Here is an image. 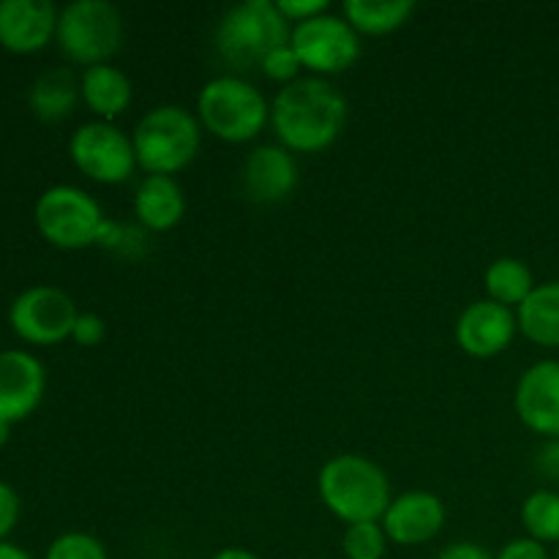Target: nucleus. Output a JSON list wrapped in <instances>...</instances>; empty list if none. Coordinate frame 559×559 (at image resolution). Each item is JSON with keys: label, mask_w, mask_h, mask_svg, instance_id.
Masks as SVG:
<instances>
[{"label": "nucleus", "mask_w": 559, "mask_h": 559, "mask_svg": "<svg viewBox=\"0 0 559 559\" xmlns=\"http://www.w3.org/2000/svg\"><path fill=\"white\" fill-rule=\"evenodd\" d=\"M76 317H80V309L74 298L52 284L22 289L9 306V322L16 336L38 347L71 338Z\"/></svg>", "instance_id": "10"}, {"label": "nucleus", "mask_w": 559, "mask_h": 559, "mask_svg": "<svg viewBox=\"0 0 559 559\" xmlns=\"http://www.w3.org/2000/svg\"><path fill=\"white\" fill-rule=\"evenodd\" d=\"M107 336V322L102 320L93 311H80L74 322V331H71V338H74L80 347H98Z\"/></svg>", "instance_id": "28"}, {"label": "nucleus", "mask_w": 559, "mask_h": 559, "mask_svg": "<svg viewBox=\"0 0 559 559\" xmlns=\"http://www.w3.org/2000/svg\"><path fill=\"white\" fill-rule=\"evenodd\" d=\"M0 559H33L22 546L9 544V540H0Z\"/></svg>", "instance_id": "35"}, {"label": "nucleus", "mask_w": 559, "mask_h": 559, "mask_svg": "<svg viewBox=\"0 0 559 559\" xmlns=\"http://www.w3.org/2000/svg\"><path fill=\"white\" fill-rule=\"evenodd\" d=\"M555 559H559V546H557V555H555Z\"/></svg>", "instance_id": "37"}, {"label": "nucleus", "mask_w": 559, "mask_h": 559, "mask_svg": "<svg viewBox=\"0 0 559 559\" xmlns=\"http://www.w3.org/2000/svg\"><path fill=\"white\" fill-rule=\"evenodd\" d=\"M20 511H22L20 495H16L9 484L0 480V540H5V535L16 527V522H20Z\"/></svg>", "instance_id": "31"}, {"label": "nucleus", "mask_w": 559, "mask_h": 559, "mask_svg": "<svg viewBox=\"0 0 559 559\" xmlns=\"http://www.w3.org/2000/svg\"><path fill=\"white\" fill-rule=\"evenodd\" d=\"M484 287L489 300H497L508 309H519L535 289V276L527 262L519 257H497L486 267Z\"/></svg>", "instance_id": "22"}, {"label": "nucleus", "mask_w": 559, "mask_h": 559, "mask_svg": "<svg viewBox=\"0 0 559 559\" xmlns=\"http://www.w3.org/2000/svg\"><path fill=\"white\" fill-rule=\"evenodd\" d=\"M349 104L325 76H300L278 87L271 102V126L278 145L293 153H320L342 136Z\"/></svg>", "instance_id": "1"}, {"label": "nucleus", "mask_w": 559, "mask_h": 559, "mask_svg": "<svg viewBox=\"0 0 559 559\" xmlns=\"http://www.w3.org/2000/svg\"><path fill=\"white\" fill-rule=\"evenodd\" d=\"M293 25L282 16L276 0H243L229 5L218 20L213 44L233 69L260 66L267 52L289 44Z\"/></svg>", "instance_id": "5"}, {"label": "nucleus", "mask_w": 559, "mask_h": 559, "mask_svg": "<svg viewBox=\"0 0 559 559\" xmlns=\"http://www.w3.org/2000/svg\"><path fill=\"white\" fill-rule=\"evenodd\" d=\"M80 98V80L69 69L44 71L31 85V93H27L33 115L41 120L69 118Z\"/></svg>", "instance_id": "20"}, {"label": "nucleus", "mask_w": 559, "mask_h": 559, "mask_svg": "<svg viewBox=\"0 0 559 559\" xmlns=\"http://www.w3.org/2000/svg\"><path fill=\"white\" fill-rule=\"evenodd\" d=\"M58 14L49 0H0V44L9 52H38L55 38Z\"/></svg>", "instance_id": "16"}, {"label": "nucleus", "mask_w": 559, "mask_h": 559, "mask_svg": "<svg viewBox=\"0 0 559 559\" xmlns=\"http://www.w3.org/2000/svg\"><path fill=\"white\" fill-rule=\"evenodd\" d=\"M538 473L559 480V440H546V445L538 451Z\"/></svg>", "instance_id": "33"}, {"label": "nucleus", "mask_w": 559, "mask_h": 559, "mask_svg": "<svg viewBox=\"0 0 559 559\" xmlns=\"http://www.w3.org/2000/svg\"><path fill=\"white\" fill-rule=\"evenodd\" d=\"M80 93L87 109L96 115V120L112 123L115 118H120L129 109L131 98H134V85H131L129 74L123 69L112 63H102L82 71Z\"/></svg>", "instance_id": "18"}, {"label": "nucleus", "mask_w": 559, "mask_h": 559, "mask_svg": "<svg viewBox=\"0 0 559 559\" xmlns=\"http://www.w3.org/2000/svg\"><path fill=\"white\" fill-rule=\"evenodd\" d=\"M445 502L435 491L413 489L396 495L380 519L388 540L396 546H424L435 540L445 527Z\"/></svg>", "instance_id": "13"}, {"label": "nucleus", "mask_w": 559, "mask_h": 559, "mask_svg": "<svg viewBox=\"0 0 559 559\" xmlns=\"http://www.w3.org/2000/svg\"><path fill=\"white\" fill-rule=\"evenodd\" d=\"M293 559H306V557H293Z\"/></svg>", "instance_id": "38"}, {"label": "nucleus", "mask_w": 559, "mask_h": 559, "mask_svg": "<svg viewBox=\"0 0 559 559\" xmlns=\"http://www.w3.org/2000/svg\"><path fill=\"white\" fill-rule=\"evenodd\" d=\"M298 178L300 173L295 153L278 142L251 147L243 169H240L243 194L260 205H276V202L287 200L298 189Z\"/></svg>", "instance_id": "14"}, {"label": "nucleus", "mask_w": 559, "mask_h": 559, "mask_svg": "<svg viewBox=\"0 0 559 559\" xmlns=\"http://www.w3.org/2000/svg\"><path fill=\"white\" fill-rule=\"evenodd\" d=\"M197 120L202 131L222 142L243 145L271 123V104L260 87L240 74H218L197 93Z\"/></svg>", "instance_id": "3"}, {"label": "nucleus", "mask_w": 559, "mask_h": 559, "mask_svg": "<svg viewBox=\"0 0 559 559\" xmlns=\"http://www.w3.org/2000/svg\"><path fill=\"white\" fill-rule=\"evenodd\" d=\"M260 71L267 76V80L278 82V85H289V82L300 80V71H304V63H300L298 52L293 49V44H282L273 52H267L262 58Z\"/></svg>", "instance_id": "27"}, {"label": "nucleus", "mask_w": 559, "mask_h": 559, "mask_svg": "<svg viewBox=\"0 0 559 559\" xmlns=\"http://www.w3.org/2000/svg\"><path fill=\"white\" fill-rule=\"evenodd\" d=\"M55 41L71 63H109L123 44V16L109 0H71L58 14Z\"/></svg>", "instance_id": "6"}, {"label": "nucleus", "mask_w": 559, "mask_h": 559, "mask_svg": "<svg viewBox=\"0 0 559 559\" xmlns=\"http://www.w3.org/2000/svg\"><path fill=\"white\" fill-rule=\"evenodd\" d=\"M33 218L47 243L76 251L85 246H96L98 227L107 216L91 191L71 183H58L41 191L36 207H33Z\"/></svg>", "instance_id": "7"}, {"label": "nucleus", "mask_w": 559, "mask_h": 559, "mask_svg": "<svg viewBox=\"0 0 559 559\" xmlns=\"http://www.w3.org/2000/svg\"><path fill=\"white\" fill-rule=\"evenodd\" d=\"M47 391V371L36 355L25 349L0 353V420L27 418L41 404Z\"/></svg>", "instance_id": "15"}, {"label": "nucleus", "mask_w": 559, "mask_h": 559, "mask_svg": "<svg viewBox=\"0 0 559 559\" xmlns=\"http://www.w3.org/2000/svg\"><path fill=\"white\" fill-rule=\"evenodd\" d=\"M388 535L380 522L347 524L342 535V555L347 559H385Z\"/></svg>", "instance_id": "25"}, {"label": "nucleus", "mask_w": 559, "mask_h": 559, "mask_svg": "<svg viewBox=\"0 0 559 559\" xmlns=\"http://www.w3.org/2000/svg\"><path fill=\"white\" fill-rule=\"evenodd\" d=\"M437 559H495V555L475 540H453L437 555Z\"/></svg>", "instance_id": "32"}, {"label": "nucleus", "mask_w": 559, "mask_h": 559, "mask_svg": "<svg viewBox=\"0 0 559 559\" xmlns=\"http://www.w3.org/2000/svg\"><path fill=\"white\" fill-rule=\"evenodd\" d=\"M519 331L538 347H559V282L535 284L516 309Z\"/></svg>", "instance_id": "19"}, {"label": "nucleus", "mask_w": 559, "mask_h": 559, "mask_svg": "<svg viewBox=\"0 0 559 559\" xmlns=\"http://www.w3.org/2000/svg\"><path fill=\"white\" fill-rule=\"evenodd\" d=\"M495 559H551V555L544 544H538V540L524 535V538L508 540V544L497 551Z\"/></svg>", "instance_id": "30"}, {"label": "nucleus", "mask_w": 559, "mask_h": 559, "mask_svg": "<svg viewBox=\"0 0 559 559\" xmlns=\"http://www.w3.org/2000/svg\"><path fill=\"white\" fill-rule=\"evenodd\" d=\"M44 559H109L107 546L91 533H63L49 544Z\"/></svg>", "instance_id": "26"}, {"label": "nucleus", "mask_w": 559, "mask_h": 559, "mask_svg": "<svg viewBox=\"0 0 559 559\" xmlns=\"http://www.w3.org/2000/svg\"><path fill=\"white\" fill-rule=\"evenodd\" d=\"M211 559H262V557L257 555V551L243 549V546H224V549H218Z\"/></svg>", "instance_id": "34"}, {"label": "nucleus", "mask_w": 559, "mask_h": 559, "mask_svg": "<svg viewBox=\"0 0 559 559\" xmlns=\"http://www.w3.org/2000/svg\"><path fill=\"white\" fill-rule=\"evenodd\" d=\"M98 249L109 251V254H118L123 260L136 262L145 257L147 251V229H142L140 224H126L115 222V218H104V224L98 227L96 235Z\"/></svg>", "instance_id": "24"}, {"label": "nucleus", "mask_w": 559, "mask_h": 559, "mask_svg": "<svg viewBox=\"0 0 559 559\" xmlns=\"http://www.w3.org/2000/svg\"><path fill=\"white\" fill-rule=\"evenodd\" d=\"M513 409L533 435L559 440V360H538L519 377Z\"/></svg>", "instance_id": "12"}, {"label": "nucleus", "mask_w": 559, "mask_h": 559, "mask_svg": "<svg viewBox=\"0 0 559 559\" xmlns=\"http://www.w3.org/2000/svg\"><path fill=\"white\" fill-rule=\"evenodd\" d=\"M522 516L527 538L538 544H557L559 546V491L555 489H535L522 502Z\"/></svg>", "instance_id": "23"}, {"label": "nucleus", "mask_w": 559, "mask_h": 559, "mask_svg": "<svg viewBox=\"0 0 559 559\" xmlns=\"http://www.w3.org/2000/svg\"><path fill=\"white\" fill-rule=\"evenodd\" d=\"M69 156L82 175L107 186L126 183L140 167L131 134L109 120L76 126L69 140Z\"/></svg>", "instance_id": "9"}, {"label": "nucleus", "mask_w": 559, "mask_h": 559, "mask_svg": "<svg viewBox=\"0 0 559 559\" xmlns=\"http://www.w3.org/2000/svg\"><path fill=\"white\" fill-rule=\"evenodd\" d=\"M320 500L338 522H380L393 500L391 478L364 453H338L317 475Z\"/></svg>", "instance_id": "2"}, {"label": "nucleus", "mask_w": 559, "mask_h": 559, "mask_svg": "<svg viewBox=\"0 0 559 559\" xmlns=\"http://www.w3.org/2000/svg\"><path fill=\"white\" fill-rule=\"evenodd\" d=\"M289 44L298 52L304 69L311 71V76H325V80L353 69L364 52L360 33L344 20V14H331V11L293 25Z\"/></svg>", "instance_id": "8"}, {"label": "nucleus", "mask_w": 559, "mask_h": 559, "mask_svg": "<svg viewBox=\"0 0 559 559\" xmlns=\"http://www.w3.org/2000/svg\"><path fill=\"white\" fill-rule=\"evenodd\" d=\"M519 333L516 311L497 300H473L459 314L453 336L469 358L489 360L506 353Z\"/></svg>", "instance_id": "11"}, {"label": "nucleus", "mask_w": 559, "mask_h": 559, "mask_svg": "<svg viewBox=\"0 0 559 559\" xmlns=\"http://www.w3.org/2000/svg\"><path fill=\"white\" fill-rule=\"evenodd\" d=\"M9 435H11V424L9 420H0V448L9 442Z\"/></svg>", "instance_id": "36"}, {"label": "nucleus", "mask_w": 559, "mask_h": 559, "mask_svg": "<svg viewBox=\"0 0 559 559\" xmlns=\"http://www.w3.org/2000/svg\"><path fill=\"white\" fill-rule=\"evenodd\" d=\"M136 224L147 233H169L186 216V191L173 175H145L131 200Z\"/></svg>", "instance_id": "17"}, {"label": "nucleus", "mask_w": 559, "mask_h": 559, "mask_svg": "<svg viewBox=\"0 0 559 559\" xmlns=\"http://www.w3.org/2000/svg\"><path fill=\"white\" fill-rule=\"evenodd\" d=\"M136 164L147 175H178L197 158L202 126L191 109L180 104H158L136 120L131 131Z\"/></svg>", "instance_id": "4"}, {"label": "nucleus", "mask_w": 559, "mask_h": 559, "mask_svg": "<svg viewBox=\"0 0 559 559\" xmlns=\"http://www.w3.org/2000/svg\"><path fill=\"white\" fill-rule=\"evenodd\" d=\"M344 20L360 36H385L415 14L413 0H344Z\"/></svg>", "instance_id": "21"}, {"label": "nucleus", "mask_w": 559, "mask_h": 559, "mask_svg": "<svg viewBox=\"0 0 559 559\" xmlns=\"http://www.w3.org/2000/svg\"><path fill=\"white\" fill-rule=\"evenodd\" d=\"M276 5L289 25H298V22H306L311 16H320L325 11H331L328 0H276Z\"/></svg>", "instance_id": "29"}]
</instances>
